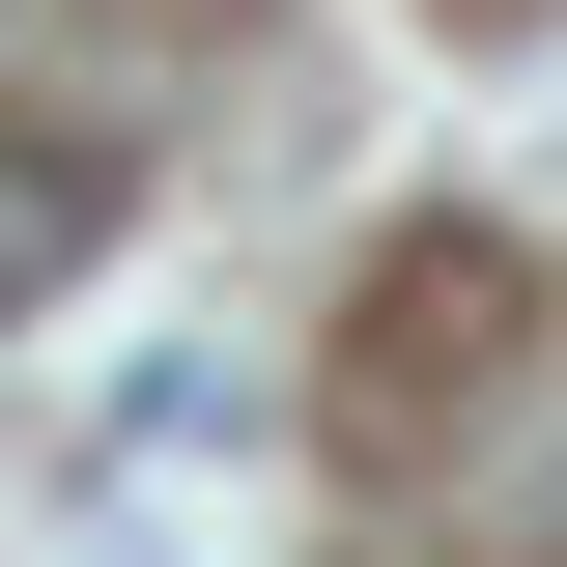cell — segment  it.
<instances>
[{
    "mask_svg": "<svg viewBox=\"0 0 567 567\" xmlns=\"http://www.w3.org/2000/svg\"><path fill=\"white\" fill-rule=\"evenodd\" d=\"M85 256H114V142H85V114H29V85H0V312H58Z\"/></svg>",
    "mask_w": 567,
    "mask_h": 567,
    "instance_id": "6da1fadb",
    "label": "cell"
}]
</instances>
